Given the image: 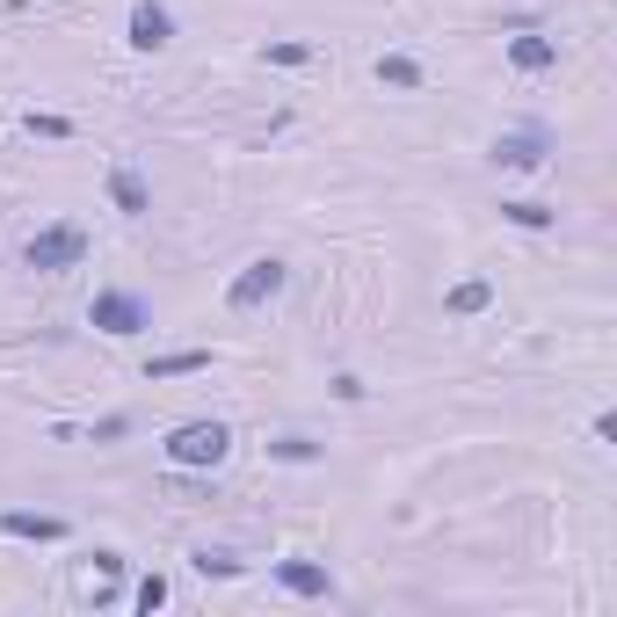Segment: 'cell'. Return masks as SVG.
<instances>
[{
    "instance_id": "17",
    "label": "cell",
    "mask_w": 617,
    "mask_h": 617,
    "mask_svg": "<svg viewBox=\"0 0 617 617\" xmlns=\"http://www.w3.org/2000/svg\"><path fill=\"white\" fill-rule=\"evenodd\" d=\"M160 603H167V582H160V574H145V582H139V610H145V617H153V610H160Z\"/></svg>"
},
{
    "instance_id": "2",
    "label": "cell",
    "mask_w": 617,
    "mask_h": 617,
    "mask_svg": "<svg viewBox=\"0 0 617 617\" xmlns=\"http://www.w3.org/2000/svg\"><path fill=\"white\" fill-rule=\"evenodd\" d=\"M22 262L36 277H58V269H80L88 262V226H44L30 247H22Z\"/></svg>"
},
{
    "instance_id": "16",
    "label": "cell",
    "mask_w": 617,
    "mask_h": 617,
    "mask_svg": "<svg viewBox=\"0 0 617 617\" xmlns=\"http://www.w3.org/2000/svg\"><path fill=\"white\" fill-rule=\"evenodd\" d=\"M269 458H283V465H313V458H320V443H313V436H277V443H269Z\"/></svg>"
},
{
    "instance_id": "14",
    "label": "cell",
    "mask_w": 617,
    "mask_h": 617,
    "mask_svg": "<svg viewBox=\"0 0 617 617\" xmlns=\"http://www.w3.org/2000/svg\"><path fill=\"white\" fill-rule=\"evenodd\" d=\"M501 218H509V226H523V232H545L560 212H552V204H501Z\"/></svg>"
},
{
    "instance_id": "7",
    "label": "cell",
    "mask_w": 617,
    "mask_h": 617,
    "mask_svg": "<svg viewBox=\"0 0 617 617\" xmlns=\"http://www.w3.org/2000/svg\"><path fill=\"white\" fill-rule=\"evenodd\" d=\"M494 160L530 175V167H545V131H509V139H494Z\"/></svg>"
},
{
    "instance_id": "10",
    "label": "cell",
    "mask_w": 617,
    "mask_h": 617,
    "mask_svg": "<svg viewBox=\"0 0 617 617\" xmlns=\"http://www.w3.org/2000/svg\"><path fill=\"white\" fill-rule=\"evenodd\" d=\"M0 530H8V538H36V545L66 538V523H58V516H30V509H8V516H0Z\"/></svg>"
},
{
    "instance_id": "1",
    "label": "cell",
    "mask_w": 617,
    "mask_h": 617,
    "mask_svg": "<svg viewBox=\"0 0 617 617\" xmlns=\"http://www.w3.org/2000/svg\"><path fill=\"white\" fill-rule=\"evenodd\" d=\"M167 465L175 473H218L226 465V451H232V429L226 422H182V429H167Z\"/></svg>"
},
{
    "instance_id": "18",
    "label": "cell",
    "mask_w": 617,
    "mask_h": 617,
    "mask_svg": "<svg viewBox=\"0 0 617 617\" xmlns=\"http://www.w3.org/2000/svg\"><path fill=\"white\" fill-rule=\"evenodd\" d=\"M313 58V44H269V66H305Z\"/></svg>"
},
{
    "instance_id": "19",
    "label": "cell",
    "mask_w": 617,
    "mask_h": 617,
    "mask_svg": "<svg viewBox=\"0 0 617 617\" xmlns=\"http://www.w3.org/2000/svg\"><path fill=\"white\" fill-rule=\"evenodd\" d=\"M30 131H36V139H66L73 123H66V117H30Z\"/></svg>"
},
{
    "instance_id": "5",
    "label": "cell",
    "mask_w": 617,
    "mask_h": 617,
    "mask_svg": "<svg viewBox=\"0 0 617 617\" xmlns=\"http://www.w3.org/2000/svg\"><path fill=\"white\" fill-rule=\"evenodd\" d=\"M123 36H131V52H167L175 44V8L167 0H139L131 22H123Z\"/></svg>"
},
{
    "instance_id": "9",
    "label": "cell",
    "mask_w": 617,
    "mask_h": 617,
    "mask_svg": "<svg viewBox=\"0 0 617 617\" xmlns=\"http://www.w3.org/2000/svg\"><path fill=\"white\" fill-rule=\"evenodd\" d=\"M509 66L516 73H552L560 66V44H552V36H509Z\"/></svg>"
},
{
    "instance_id": "4",
    "label": "cell",
    "mask_w": 617,
    "mask_h": 617,
    "mask_svg": "<svg viewBox=\"0 0 617 617\" xmlns=\"http://www.w3.org/2000/svg\"><path fill=\"white\" fill-rule=\"evenodd\" d=\"M283 277H291V269H283L277 255H262V262H247L240 277L226 283V305H232V313H255V305H269V299L283 291Z\"/></svg>"
},
{
    "instance_id": "11",
    "label": "cell",
    "mask_w": 617,
    "mask_h": 617,
    "mask_svg": "<svg viewBox=\"0 0 617 617\" xmlns=\"http://www.w3.org/2000/svg\"><path fill=\"white\" fill-rule=\"evenodd\" d=\"M378 80H386V88H400V95H414V88H422V58L386 52V58H378Z\"/></svg>"
},
{
    "instance_id": "15",
    "label": "cell",
    "mask_w": 617,
    "mask_h": 617,
    "mask_svg": "<svg viewBox=\"0 0 617 617\" xmlns=\"http://www.w3.org/2000/svg\"><path fill=\"white\" fill-rule=\"evenodd\" d=\"M487 299H494V283H458V291H451V299H443V305H451V313H487Z\"/></svg>"
},
{
    "instance_id": "13",
    "label": "cell",
    "mask_w": 617,
    "mask_h": 617,
    "mask_svg": "<svg viewBox=\"0 0 617 617\" xmlns=\"http://www.w3.org/2000/svg\"><path fill=\"white\" fill-rule=\"evenodd\" d=\"M190 566H196V574H218V582H232V574H240V560H232L226 545H196Z\"/></svg>"
},
{
    "instance_id": "8",
    "label": "cell",
    "mask_w": 617,
    "mask_h": 617,
    "mask_svg": "<svg viewBox=\"0 0 617 617\" xmlns=\"http://www.w3.org/2000/svg\"><path fill=\"white\" fill-rule=\"evenodd\" d=\"M109 204H117L123 218H145V212H153V190H145L139 167H109Z\"/></svg>"
},
{
    "instance_id": "12",
    "label": "cell",
    "mask_w": 617,
    "mask_h": 617,
    "mask_svg": "<svg viewBox=\"0 0 617 617\" xmlns=\"http://www.w3.org/2000/svg\"><path fill=\"white\" fill-rule=\"evenodd\" d=\"M190 370H212V349H175V356H153L145 378H190Z\"/></svg>"
},
{
    "instance_id": "6",
    "label": "cell",
    "mask_w": 617,
    "mask_h": 617,
    "mask_svg": "<svg viewBox=\"0 0 617 617\" xmlns=\"http://www.w3.org/2000/svg\"><path fill=\"white\" fill-rule=\"evenodd\" d=\"M269 574H277V582L291 588V596H305V603L335 596V574H327V566H320V560H277V566H269Z\"/></svg>"
},
{
    "instance_id": "3",
    "label": "cell",
    "mask_w": 617,
    "mask_h": 617,
    "mask_svg": "<svg viewBox=\"0 0 617 617\" xmlns=\"http://www.w3.org/2000/svg\"><path fill=\"white\" fill-rule=\"evenodd\" d=\"M88 327H102V335H145V327H153V305H145L139 291H95Z\"/></svg>"
}]
</instances>
